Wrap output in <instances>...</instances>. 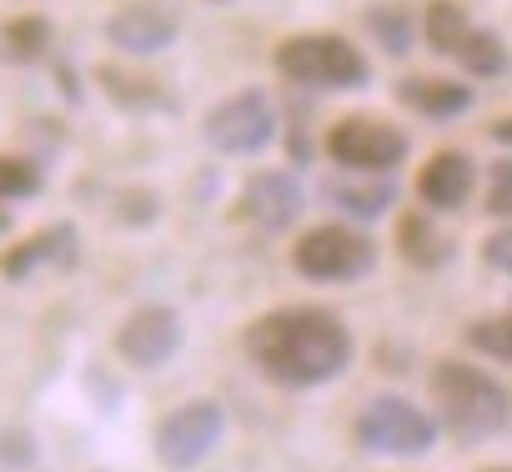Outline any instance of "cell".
<instances>
[{
	"label": "cell",
	"mask_w": 512,
	"mask_h": 472,
	"mask_svg": "<svg viewBox=\"0 0 512 472\" xmlns=\"http://www.w3.org/2000/svg\"><path fill=\"white\" fill-rule=\"evenodd\" d=\"M357 442L382 457H422V452H432L437 427L407 397H372L367 412L357 417Z\"/></svg>",
	"instance_id": "obj_5"
},
{
	"label": "cell",
	"mask_w": 512,
	"mask_h": 472,
	"mask_svg": "<svg viewBox=\"0 0 512 472\" xmlns=\"http://www.w3.org/2000/svg\"><path fill=\"white\" fill-rule=\"evenodd\" d=\"M492 472H507V467H492Z\"/></svg>",
	"instance_id": "obj_29"
},
{
	"label": "cell",
	"mask_w": 512,
	"mask_h": 472,
	"mask_svg": "<svg viewBox=\"0 0 512 472\" xmlns=\"http://www.w3.org/2000/svg\"><path fill=\"white\" fill-rule=\"evenodd\" d=\"M472 181H477V171H472V161L462 151H437L422 166V176H417V196L427 206H437V211H457L472 196Z\"/></svg>",
	"instance_id": "obj_12"
},
{
	"label": "cell",
	"mask_w": 512,
	"mask_h": 472,
	"mask_svg": "<svg viewBox=\"0 0 512 472\" xmlns=\"http://www.w3.org/2000/svg\"><path fill=\"white\" fill-rule=\"evenodd\" d=\"M492 141H497V146H507V151H512V116H502V121H497V126H492Z\"/></svg>",
	"instance_id": "obj_26"
},
{
	"label": "cell",
	"mask_w": 512,
	"mask_h": 472,
	"mask_svg": "<svg viewBox=\"0 0 512 472\" xmlns=\"http://www.w3.org/2000/svg\"><path fill=\"white\" fill-rule=\"evenodd\" d=\"M482 262H487L492 272H507V277H512V226H502V231L487 236V242H482Z\"/></svg>",
	"instance_id": "obj_25"
},
{
	"label": "cell",
	"mask_w": 512,
	"mask_h": 472,
	"mask_svg": "<svg viewBox=\"0 0 512 472\" xmlns=\"http://www.w3.org/2000/svg\"><path fill=\"white\" fill-rule=\"evenodd\" d=\"M327 156L352 171H392L407 156V136L377 116H347L327 131Z\"/></svg>",
	"instance_id": "obj_8"
},
{
	"label": "cell",
	"mask_w": 512,
	"mask_h": 472,
	"mask_svg": "<svg viewBox=\"0 0 512 472\" xmlns=\"http://www.w3.org/2000/svg\"><path fill=\"white\" fill-rule=\"evenodd\" d=\"M422 31H427V46H432L437 56H457V46L467 41L472 21H467V11L457 6V0H432Z\"/></svg>",
	"instance_id": "obj_18"
},
{
	"label": "cell",
	"mask_w": 512,
	"mask_h": 472,
	"mask_svg": "<svg viewBox=\"0 0 512 472\" xmlns=\"http://www.w3.org/2000/svg\"><path fill=\"white\" fill-rule=\"evenodd\" d=\"M292 267L307 282H357L377 267V247L362 231L332 221V226H312L302 242L292 247Z\"/></svg>",
	"instance_id": "obj_4"
},
{
	"label": "cell",
	"mask_w": 512,
	"mask_h": 472,
	"mask_svg": "<svg viewBox=\"0 0 512 472\" xmlns=\"http://www.w3.org/2000/svg\"><path fill=\"white\" fill-rule=\"evenodd\" d=\"M467 347H477V352H487V357H497V362H512V312L472 322V327H467Z\"/></svg>",
	"instance_id": "obj_22"
},
{
	"label": "cell",
	"mask_w": 512,
	"mask_h": 472,
	"mask_svg": "<svg viewBox=\"0 0 512 472\" xmlns=\"http://www.w3.org/2000/svg\"><path fill=\"white\" fill-rule=\"evenodd\" d=\"M211 6H231V0H211Z\"/></svg>",
	"instance_id": "obj_28"
},
{
	"label": "cell",
	"mask_w": 512,
	"mask_h": 472,
	"mask_svg": "<svg viewBox=\"0 0 512 472\" xmlns=\"http://www.w3.org/2000/svg\"><path fill=\"white\" fill-rule=\"evenodd\" d=\"M272 61L292 86H312V91H357L372 76L367 56L342 36H292L277 46Z\"/></svg>",
	"instance_id": "obj_3"
},
{
	"label": "cell",
	"mask_w": 512,
	"mask_h": 472,
	"mask_svg": "<svg viewBox=\"0 0 512 472\" xmlns=\"http://www.w3.org/2000/svg\"><path fill=\"white\" fill-rule=\"evenodd\" d=\"M51 56V21L41 16H21L0 26V61L6 66H36Z\"/></svg>",
	"instance_id": "obj_17"
},
{
	"label": "cell",
	"mask_w": 512,
	"mask_h": 472,
	"mask_svg": "<svg viewBox=\"0 0 512 472\" xmlns=\"http://www.w3.org/2000/svg\"><path fill=\"white\" fill-rule=\"evenodd\" d=\"M452 61H462L467 76H502V71H507V46H502L492 31H477V26H472Z\"/></svg>",
	"instance_id": "obj_20"
},
{
	"label": "cell",
	"mask_w": 512,
	"mask_h": 472,
	"mask_svg": "<svg viewBox=\"0 0 512 472\" xmlns=\"http://www.w3.org/2000/svg\"><path fill=\"white\" fill-rule=\"evenodd\" d=\"M71 247H76V231H71V226L36 231V236H26L21 247H6V257H0V277H6V282H26L36 267L71 262Z\"/></svg>",
	"instance_id": "obj_15"
},
{
	"label": "cell",
	"mask_w": 512,
	"mask_h": 472,
	"mask_svg": "<svg viewBox=\"0 0 512 472\" xmlns=\"http://www.w3.org/2000/svg\"><path fill=\"white\" fill-rule=\"evenodd\" d=\"M6 226H11V216H6V211H0V231H6Z\"/></svg>",
	"instance_id": "obj_27"
},
{
	"label": "cell",
	"mask_w": 512,
	"mask_h": 472,
	"mask_svg": "<svg viewBox=\"0 0 512 472\" xmlns=\"http://www.w3.org/2000/svg\"><path fill=\"white\" fill-rule=\"evenodd\" d=\"M106 41L126 56H156L176 41V16L161 6H126L106 21Z\"/></svg>",
	"instance_id": "obj_11"
},
{
	"label": "cell",
	"mask_w": 512,
	"mask_h": 472,
	"mask_svg": "<svg viewBox=\"0 0 512 472\" xmlns=\"http://www.w3.org/2000/svg\"><path fill=\"white\" fill-rule=\"evenodd\" d=\"M397 252H402L407 267H422V272H437V267L452 262V242H447V236H442L422 211H407V216L397 221Z\"/></svg>",
	"instance_id": "obj_16"
},
{
	"label": "cell",
	"mask_w": 512,
	"mask_h": 472,
	"mask_svg": "<svg viewBox=\"0 0 512 472\" xmlns=\"http://www.w3.org/2000/svg\"><path fill=\"white\" fill-rule=\"evenodd\" d=\"M367 36H372L387 56H407V51H412V16H407V6H397V0H387V6H372V11H367Z\"/></svg>",
	"instance_id": "obj_19"
},
{
	"label": "cell",
	"mask_w": 512,
	"mask_h": 472,
	"mask_svg": "<svg viewBox=\"0 0 512 472\" xmlns=\"http://www.w3.org/2000/svg\"><path fill=\"white\" fill-rule=\"evenodd\" d=\"M221 432H226L221 402H211V397L186 402V407H176L171 417L156 422V457H161L166 467H196V462L221 442Z\"/></svg>",
	"instance_id": "obj_7"
},
{
	"label": "cell",
	"mask_w": 512,
	"mask_h": 472,
	"mask_svg": "<svg viewBox=\"0 0 512 472\" xmlns=\"http://www.w3.org/2000/svg\"><path fill=\"white\" fill-rule=\"evenodd\" d=\"M322 196H332L342 211L372 221V216H382L397 201V186H392L387 171H352V166H342V176L322 181Z\"/></svg>",
	"instance_id": "obj_13"
},
{
	"label": "cell",
	"mask_w": 512,
	"mask_h": 472,
	"mask_svg": "<svg viewBox=\"0 0 512 472\" xmlns=\"http://www.w3.org/2000/svg\"><path fill=\"white\" fill-rule=\"evenodd\" d=\"M206 141L226 156H256L277 141V111L267 91H236L206 116Z\"/></svg>",
	"instance_id": "obj_6"
},
{
	"label": "cell",
	"mask_w": 512,
	"mask_h": 472,
	"mask_svg": "<svg viewBox=\"0 0 512 472\" xmlns=\"http://www.w3.org/2000/svg\"><path fill=\"white\" fill-rule=\"evenodd\" d=\"M487 211L492 216H512V161H497L487 171Z\"/></svg>",
	"instance_id": "obj_24"
},
{
	"label": "cell",
	"mask_w": 512,
	"mask_h": 472,
	"mask_svg": "<svg viewBox=\"0 0 512 472\" xmlns=\"http://www.w3.org/2000/svg\"><path fill=\"white\" fill-rule=\"evenodd\" d=\"M46 186L41 166L26 161V156H0V201H21V196H36Z\"/></svg>",
	"instance_id": "obj_23"
},
{
	"label": "cell",
	"mask_w": 512,
	"mask_h": 472,
	"mask_svg": "<svg viewBox=\"0 0 512 472\" xmlns=\"http://www.w3.org/2000/svg\"><path fill=\"white\" fill-rule=\"evenodd\" d=\"M246 357L277 387H322L347 372L352 332L327 307H282L246 327Z\"/></svg>",
	"instance_id": "obj_1"
},
{
	"label": "cell",
	"mask_w": 512,
	"mask_h": 472,
	"mask_svg": "<svg viewBox=\"0 0 512 472\" xmlns=\"http://www.w3.org/2000/svg\"><path fill=\"white\" fill-rule=\"evenodd\" d=\"M176 347H181V322H176L171 307H141V312H131V317L121 322V332H116V352H121L131 367H141V372L161 367Z\"/></svg>",
	"instance_id": "obj_9"
},
{
	"label": "cell",
	"mask_w": 512,
	"mask_h": 472,
	"mask_svg": "<svg viewBox=\"0 0 512 472\" xmlns=\"http://www.w3.org/2000/svg\"><path fill=\"white\" fill-rule=\"evenodd\" d=\"M96 81L106 86V96L116 101V106H161L166 96L156 91V81H141V76H126V71H116V66H101L96 71Z\"/></svg>",
	"instance_id": "obj_21"
},
{
	"label": "cell",
	"mask_w": 512,
	"mask_h": 472,
	"mask_svg": "<svg viewBox=\"0 0 512 472\" xmlns=\"http://www.w3.org/2000/svg\"><path fill=\"white\" fill-rule=\"evenodd\" d=\"M302 186H297V176H287V171H256L246 186H241V216L251 221V226H262V231H282V226H292L297 216H302Z\"/></svg>",
	"instance_id": "obj_10"
},
{
	"label": "cell",
	"mask_w": 512,
	"mask_h": 472,
	"mask_svg": "<svg viewBox=\"0 0 512 472\" xmlns=\"http://www.w3.org/2000/svg\"><path fill=\"white\" fill-rule=\"evenodd\" d=\"M397 101L427 121H447V116H462L472 106V86L442 81V76H407V81H397Z\"/></svg>",
	"instance_id": "obj_14"
},
{
	"label": "cell",
	"mask_w": 512,
	"mask_h": 472,
	"mask_svg": "<svg viewBox=\"0 0 512 472\" xmlns=\"http://www.w3.org/2000/svg\"><path fill=\"white\" fill-rule=\"evenodd\" d=\"M427 387H432V407H437L442 427L457 442H487L512 422L507 387L497 377H487L482 367H472V362H457V357L437 362Z\"/></svg>",
	"instance_id": "obj_2"
}]
</instances>
